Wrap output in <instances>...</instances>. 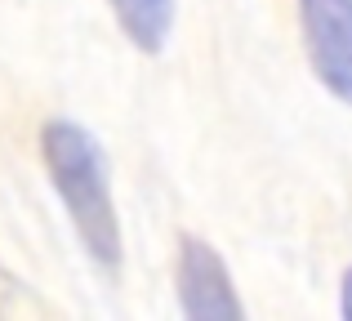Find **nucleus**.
Masks as SVG:
<instances>
[{
	"label": "nucleus",
	"instance_id": "nucleus-2",
	"mask_svg": "<svg viewBox=\"0 0 352 321\" xmlns=\"http://www.w3.org/2000/svg\"><path fill=\"white\" fill-rule=\"evenodd\" d=\"M299 32L317 80L352 107V0H299Z\"/></svg>",
	"mask_w": 352,
	"mask_h": 321
},
{
	"label": "nucleus",
	"instance_id": "nucleus-3",
	"mask_svg": "<svg viewBox=\"0 0 352 321\" xmlns=\"http://www.w3.org/2000/svg\"><path fill=\"white\" fill-rule=\"evenodd\" d=\"M179 308L192 321H241L245 317V304L236 299L228 263L201 236H183L179 241Z\"/></svg>",
	"mask_w": 352,
	"mask_h": 321
},
{
	"label": "nucleus",
	"instance_id": "nucleus-5",
	"mask_svg": "<svg viewBox=\"0 0 352 321\" xmlns=\"http://www.w3.org/2000/svg\"><path fill=\"white\" fill-rule=\"evenodd\" d=\"M339 313L352 321V268L344 272V295H339Z\"/></svg>",
	"mask_w": 352,
	"mask_h": 321
},
{
	"label": "nucleus",
	"instance_id": "nucleus-1",
	"mask_svg": "<svg viewBox=\"0 0 352 321\" xmlns=\"http://www.w3.org/2000/svg\"><path fill=\"white\" fill-rule=\"evenodd\" d=\"M41 161L85 254L116 277L125 245H120V219L112 201V170H107L103 143L76 121H50L41 130Z\"/></svg>",
	"mask_w": 352,
	"mask_h": 321
},
{
	"label": "nucleus",
	"instance_id": "nucleus-4",
	"mask_svg": "<svg viewBox=\"0 0 352 321\" xmlns=\"http://www.w3.org/2000/svg\"><path fill=\"white\" fill-rule=\"evenodd\" d=\"M112 14L129 45L143 54H161L174 32V0H112Z\"/></svg>",
	"mask_w": 352,
	"mask_h": 321
}]
</instances>
